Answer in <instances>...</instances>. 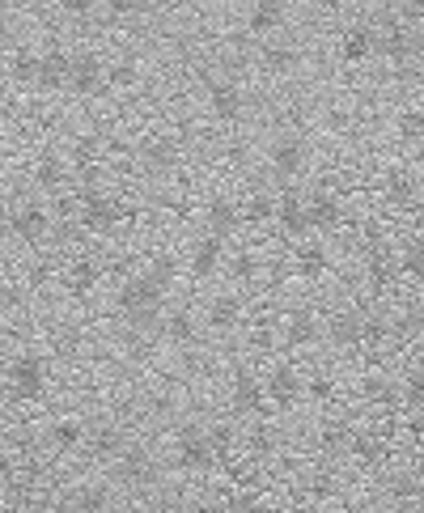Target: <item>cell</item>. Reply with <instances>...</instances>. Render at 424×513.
<instances>
[{
	"label": "cell",
	"mask_w": 424,
	"mask_h": 513,
	"mask_svg": "<svg viewBox=\"0 0 424 513\" xmlns=\"http://www.w3.org/2000/svg\"><path fill=\"white\" fill-rule=\"evenodd\" d=\"M306 208H310V229L314 234H331V229H340V221H344V204L331 196V191H310L306 196Z\"/></svg>",
	"instance_id": "cell-17"
},
{
	"label": "cell",
	"mask_w": 424,
	"mask_h": 513,
	"mask_svg": "<svg viewBox=\"0 0 424 513\" xmlns=\"http://www.w3.org/2000/svg\"><path fill=\"white\" fill-rule=\"evenodd\" d=\"M0 302H9V293H5V285H0Z\"/></svg>",
	"instance_id": "cell-52"
},
{
	"label": "cell",
	"mask_w": 424,
	"mask_h": 513,
	"mask_svg": "<svg viewBox=\"0 0 424 513\" xmlns=\"http://www.w3.org/2000/svg\"><path fill=\"white\" fill-rule=\"evenodd\" d=\"M403 403H408L412 412H424V369H412V374L403 378Z\"/></svg>",
	"instance_id": "cell-38"
},
{
	"label": "cell",
	"mask_w": 424,
	"mask_h": 513,
	"mask_svg": "<svg viewBox=\"0 0 424 513\" xmlns=\"http://www.w3.org/2000/svg\"><path fill=\"white\" fill-rule=\"evenodd\" d=\"M306 157H310V149H306L302 136H280L276 145H272V170H276V179L293 183L297 174L306 170Z\"/></svg>",
	"instance_id": "cell-14"
},
{
	"label": "cell",
	"mask_w": 424,
	"mask_h": 513,
	"mask_svg": "<svg viewBox=\"0 0 424 513\" xmlns=\"http://www.w3.org/2000/svg\"><path fill=\"white\" fill-rule=\"evenodd\" d=\"M73 196H77V221L81 229H90V234H106V229H115L128 221V212H123V204L115 196H106V191L94 183V179H81L73 187Z\"/></svg>",
	"instance_id": "cell-3"
},
{
	"label": "cell",
	"mask_w": 424,
	"mask_h": 513,
	"mask_svg": "<svg viewBox=\"0 0 424 513\" xmlns=\"http://www.w3.org/2000/svg\"><path fill=\"white\" fill-rule=\"evenodd\" d=\"M208 441H212V450H217V467H229V463H234V424H229V420H217V424H212V429H208Z\"/></svg>",
	"instance_id": "cell-30"
},
{
	"label": "cell",
	"mask_w": 424,
	"mask_h": 513,
	"mask_svg": "<svg viewBox=\"0 0 424 513\" xmlns=\"http://www.w3.org/2000/svg\"><path fill=\"white\" fill-rule=\"evenodd\" d=\"M348 450L357 454L361 463H378V458H382V441L374 433H352V446Z\"/></svg>",
	"instance_id": "cell-37"
},
{
	"label": "cell",
	"mask_w": 424,
	"mask_h": 513,
	"mask_svg": "<svg viewBox=\"0 0 424 513\" xmlns=\"http://www.w3.org/2000/svg\"><path fill=\"white\" fill-rule=\"evenodd\" d=\"M145 272H149L153 280H162V285H166V289L174 285V259H170V255H157V259L149 263V268H145Z\"/></svg>",
	"instance_id": "cell-45"
},
{
	"label": "cell",
	"mask_w": 424,
	"mask_h": 513,
	"mask_svg": "<svg viewBox=\"0 0 424 513\" xmlns=\"http://www.w3.org/2000/svg\"><path fill=\"white\" fill-rule=\"evenodd\" d=\"M140 162H145V170H153V174H166L174 162H179V157H174L170 140H153V145L140 149Z\"/></svg>",
	"instance_id": "cell-32"
},
{
	"label": "cell",
	"mask_w": 424,
	"mask_h": 513,
	"mask_svg": "<svg viewBox=\"0 0 424 513\" xmlns=\"http://www.w3.org/2000/svg\"><path fill=\"white\" fill-rule=\"evenodd\" d=\"M98 5H102V0H60V13L73 17V22H90Z\"/></svg>",
	"instance_id": "cell-44"
},
{
	"label": "cell",
	"mask_w": 424,
	"mask_h": 513,
	"mask_svg": "<svg viewBox=\"0 0 424 513\" xmlns=\"http://www.w3.org/2000/svg\"><path fill=\"white\" fill-rule=\"evenodd\" d=\"M162 335L170 344H179V348H187V344H196V314L191 310H170L166 314V323H162Z\"/></svg>",
	"instance_id": "cell-29"
},
{
	"label": "cell",
	"mask_w": 424,
	"mask_h": 513,
	"mask_svg": "<svg viewBox=\"0 0 424 513\" xmlns=\"http://www.w3.org/2000/svg\"><path fill=\"white\" fill-rule=\"evenodd\" d=\"M102 9L115 17V22H132V17H140V9H145V0H102Z\"/></svg>",
	"instance_id": "cell-42"
},
{
	"label": "cell",
	"mask_w": 424,
	"mask_h": 513,
	"mask_svg": "<svg viewBox=\"0 0 424 513\" xmlns=\"http://www.w3.org/2000/svg\"><path fill=\"white\" fill-rule=\"evenodd\" d=\"M208 111H212V119L217 123H234L246 115V94H242V85L234 81V77H212L208 81Z\"/></svg>",
	"instance_id": "cell-7"
},
{
	"label": "cell",
	"mask_w": 424,
	"mask_h": 513,
	"mask_svg": "<svg viewBox=\"0 0 424 513\" xmlns=\"http://www.w3.org/2000/svg\"><path fill=\"white\" fill-rule=\"evenodd\" d=\"M285 22V0H255L251 13H246V30L251 34H272Z\"/></svg>",
	"instance_id": "cell-24"
},
{
	"label": "cell",
	"mask_w": 424,
	"mask_h": 513,
	"mask_svg": "<svg viewBox=\"0 0 424 513\" xmlns=\"http://www.w3.org/2000/svg\"><path fill=\"white\" fill-rule=\"evenodd\" d=\"M242 221H255V225L276 221V200H268V196H251V204L242 208Z\"/></svg>",
	"instance_id": "cell-39"
},
{
	"label": "cell",
	"mask_w": 424,
	"mask_h": 513,
	"mask_svg": "<svg viewBox=\"0 0 424 513\" xmlns=\"http://www.w3.org/2000/svg\"><path fill=\"white\" fill-rule=\"evenodd\" d=\"M229 403H234L238 416H263L268 408V391H263V382L251 374V369H238L234 374V386H229Z\"/></svg>",
	"instance_id": "cell-10"
},
{
	"label": "cell",
	"mask_w": 424,
	"mask_h": 513,
	"mask_svg": "<svg viewBox=\"0 0 424 513\" xmlns=\"http://www.w3.org/2000/svg\"><path fill=\"white\" fill-rule=\"evenodd\" d=\"M204 221H208V234L229 238V234H234V229L242 225V208L229 200V196H212L208 208H204Z\"/></svg>",
	"instance_id": "cell-20"
},
{
	"label": "cell",
	"mask_w": 424,
	"mask_h": 513,
	"mask_svg": "<svg viewBox=\"0 0 424 513\" xmlns=\"http://www.w3.org/2000/svg\"><path fill=\"white\" fill-rule=\"evenodd\" d=\"M9 73H13V81L34 85V77H39V51H30V47L13 51V60H9Z\"/></svg>",
	"instance_id": "cell-34"
},
{
	"label": "cell",
	"mask_w": 424,
	"mask_h": 513,
	"mask_svg": "<svg viewBox=\"0 0 424 513\" xmlns=\"http://www.w3.org/2000/svg\"><path fill=\"white\" fill-rule=\"evenodd\" d=\"M174 463H179V471H187V475H204V471L217 467V450H212L204 424L187 420L183 429L174 433Z\"/></svg>",
	"instance_id": "cell-4"
},
{
	"label": "cell",
	"mask_w": 424,
	"mask_h": 513,
	"mask_svg": "<svg viewBox=\"0 0 424 513\" xmlns=\"http://www.w3.org/2000/svg\"><path fill=\"white\" fill-rule=\"evenodd\" d=\"M297 64H302V51L297 47H268L263 51V68H268V73H289Z\"/></svg>",
	"instance_id": "cell-35"
},
{
	"label": "cell",
	"mask_w": 424,
	"mask_h": 513,
	"mask_svg": "<svg viewBox=\"0 0 424 513\" xmlns=\"http://www.w3.org/2000/svg\"><path fill=\"white\" fill-rule=\"evenodd\" d=\"M293 268H297V276L318 280V276H327L331 255H327L318 242H302V246H297V255H293Z\"/></svg>",
	"instance_id": "cell-25"
},
{
	"label": "cell",
	"mask_w": 424,
	"mask_h": 513,
	"mask_svg": "<svg viewBox=\"0 0 424 513\" xmlns=\"http://www.w3.org/2000/svg\"><path fill=\"white\" fill-rule=\"evenodd\" d=\"M221 505H225V513H263V501L255 492H229Z\"/></svg>",
	"instance_id": "cell-41"
},
{
	"label": "cell",
	"mask_w": 424,
	"mask_h": 513,
	"mask_svg": "<svg viewBox=\"0 0 424 513\" xmlns=\"http://www.w3.org/2000/svg\"><path fill=\"white\" fill-rule=\"evenodd\" d=\"M395 276H399V255L395 251H386V246L378 242L374 251L365 255V280H369V289L374 293H386L395 285Z\"/></svg>",
	"instance_id": "cell-18"
},
{
	"label": "cell",
	"mask_w": 424,
	"mask_h": 513,
	"mask_svg": "<svg viewBox=\"0 0 424 513\" xmlns=\"http://www.w3.org/2000/svg\"><path fill=\"white\" fill-rule=\"evenodd\" d=\"M276 225L285 229L289 238H306L310 234V208H306V196L297 187H285L276 200Z\"/></svg>",
	"instance_id": "cell-11"
},
{
	"label": "cell",
	"mask_w": 424,
	"mask_h": 513,
	"mask_svg": "<svg viewBox=\"0 0 424 513\" xmlns=\"http://www.w3.org/2000/svg\"><path fill=\"white\" fill-rule=\"evenodd\" d=\"M111 480L128 492H140V497H149L162 480V467H157V458L149 446H140V441H128V446L119 450V458L111 463Z\"/></svg>",
	"instance_id": "cell-2"
},
{
	"label": "cell",
	"mask_w": 424,
	"mask_h": 513,
	"mask_svg": "<svg viewBox=\"0 0 424 513\" xmlns=\"http://www.w3.org/2000/svg\"><path fill=\"white\" fill-rule=\"evenodd\" d=\"M327 335H331V344H340V348H361V314H331V323H327Z\"/></svg>",
	"instance_id": "cell-27"
},
{
	"label": "cell",
	"mask_w": 424,
	"mask_h": 513,
	"mask_svg": "<svg viewBox=\"0 0 424 513\" xmlns=\"http://www.w3.org/2000/svg\"><path fill=\"white\" fill-rule=\"evenodd\" d=\"M68 174H73V170H68L64 157L47 149V153H39V162H34V187L51 191V196H60V191L68 187Z\"/></svg>",
	"instance_id": "cell-19"
},
{
	"label": "cell",
	"mask_w": 424,
	"mask_h": 513,
	"mask_svg": "<svg viewBox=\"0 0 424 513\" xmlns=\"http://www.w3.org/2000/svg\"><path fill=\"white\" fill-rule=\"evenodd\" d=\"M361 395H365L369 403H391V382H386L382 374H369V378L361 382Z\"/></svg>",
	"instance_id": "cell-43"
},
{
	"label": "cell",
	"mask_w": 424,
	"mask_h": 513,
	"mask_svg": "<svg viewBox=\"0 0 424 513\" xmlns=\"http://www.w3.org/2000/svg\"><path fill=\"white\" fill-rule=\"evenodd\" d=\"M5 378H9L13 399H22V403H39L47 395V361L39 357V352H30V348L17 352V357L9 361Z\"/></svg>",
	"instance_id": "cell-5"
},
{
	"label": "cell",
	"mask_w": 424,
	"mask_h": 513,
	"mask_svg": "<svg viewBox=\"0 0 424 513\" xmlns=\"http://www.w3.org/2000/svg\"><path fill=\"white\" fill-rule=\"evenodd\" d=\"M106 85H111V68H106V60L98 56V51L94 47L73 51V68H68V94L98 98Z\"/></svg>",
	"instance_id": "cell-6"
},
{
	"label": "cell",
	"mask_w": 424,
	"mask_h": 513,
	"mask_svg": "<svg viewBox=\"0 0 424 513\" xmlns=\"http://www.w3.org/2000/svg\"><path fill=\"white\" fill-rule=\"evenodd\" d=\"M68 68H73V51L64 47H43L39 51V77H34V85L39 90H68Z\"/></svg>",
	"instance_id": "cell-15"
},
{
	"label": "cell",
	"mask_w": 424,
	"mask_h": 513,
	"mask_svg": "<svg viewBox=\"0 0 424 513\" xmlns=\"http://www.w3.org/2000/svg\"><path fill=\"white\" fill-rule=\"evenodd\" d=\"M386 200L399 204V208H408V204L420 200V183L412 179V174H391V179H386Z\"/></svg>",
	"instance_id": "cell-31"
},
{
	"label": "cell",
	"mask_w": 424,
	"mask_h": 513,
	"mask_svg": "<svg viewBox=\"0 0 424 513\" xmlns=\"http://www.w3.org/2000/svg\"><path fill=\"white\" fill-rule=\"evenodd\" d=\"M98 280H102V268H98L94 255H77L73 263H68V289H73L77 297H90L98 289Z\"/></svg>",
	"instance_id": "cell-23"
},
{
	"label": "cell",
	"mask_w": 424,
	"mask_h": 513,
	"mask_svg": "<svg viewBox=\"0 0 424 513\" xmlns=\"http://www.w3.org/2000/svg\"><path fill=\"white\" fill-rule=\"evenodd\" d=\"M229 276H234L238 285H255V280H259V259L251 251L234 255V263H229Z\"/></svg>",
	"instance_id": "cell-36"
},
{
	"label": "cell",
	"mask_w": 424,
	"mask_h": 513,
	"mask_svg": "<svg viewBox=\"0 0 424 513\" xmlns=\"http://www.w3.org/2000/svg\"><path fill=\"white\" fill-rule=\"evenodd\" d=\"M132 81H136V68L132 64H115L111 68V85H119V90H128Z\"/></svg>",
	"instance_id": "cell-47"
},
{
	"label": "cell",
	"mask_w": 424,
	"mask_h": 513,
	"mask_svg": "<svg viewBox=\"0 0 424 513\" xmlns=\"http://www.w3.org/2000/svg\"><path fill=\"white\" fill-rule=\"evenodd\" d=\"M204 323L217 331V335H229L238 323H242V302L234 293H221V297H212L208 302V314H204Z\"/></svg>",
	"instance_id": "cell-22"
},
{
	"label": "cell",
	"mask_w": 424,
	"mask_h": 513,
	"mask_svg": "<svg viewBox=\"0 0 424 513\" xmlns=\"http://www.w3.org/2000/svg\"><path fill=\"white\" fill-rule=\"evenodd\" d=\"M166 285L162 280H153L149 272H136L128 276L119 285L115 293V310L123 318V327L136 331V335H153V331H162L166 323Z\"/></svg>",
	"instance_id": "cell-1"
},
{
	"label": "cell",
	"mask_w": 424,
	"mask_h": 513,
	"mask_svg": "<svg viewBox=\"0 0 424 513\" xmlns=\"http://www.w3.org/2000/svg\"><path fill=\"white\" fill-rule=\"evenodd\" d=\"M318 340V318L310 310H297L285 318V348H306Z\"/></svg>",
	"instance_id": "cell-28"
},
{
	"label": "cell",
	"mask_w": 424,
	"mask_h": 513,
	"mask_svg": "<svg viewBox=\"0 0 424 513\" xmlns=\"http://www.w3.org/2000/svg\"><path fill=\"white\" fill-rule=\"evenodd\" d=\"M47 446L60 450V454L81 450L85 446V424H77V420H51L47 424Z\"/></svg>",
	"instance_id": "cell-26"
},
{
	"label": "cell",
	"mask_w": 424,
	"mask_h": 513,
	"mask_svg": "<svg viewBox=\"0 0 424 513\" xmlns=\"http://www.w3.org/2000/svg\"><path fill=\"white\" fill-rule=\"evenodd\" d=\"M187 513H225V505H221V501H196Z\"/></svg>",
	"instance_id": "cell-49"
},
{
	"label": "cell",
	"mask_w": 424,
	"mask_h": 513,
	"mask_svg": "<svg viewBox=\"0 0 424 513\" xmlns=\"http://www.w3.org/2000/svg\"><path fill=\"white\" fill-rule=\"evenodd\" d=\"M399 272L408 276V280H420V285H424V238H412L399 251Z\"/></svg>",
	"instance_id": "cell-33"
},
{
	"label": "cell",
	"mask_w": 424,
	"mask_h": 513,
	"mask_svg": "<svg viewBox=\"0 0 424 513\" xmlns=\"http://www.w3.org/2000/svg\"><path fill=\"white\" fill-rule=\"evenodd\" d=\"M56 513H115L111 484H77V488H68L64 501L56 505Z\"/></svg>",
	"instance_id": "cell-8"
},
{
	"label": "cell",
	"mask_w": 424,
	"mask_h": 513,
	"mask_svg": "<svg viewBox=\"0 0 424 513\" xmlns=\"http://www.w3.org/2000/svg\"><path fill=\"white\" fill-rule=\"evenodd\" d=\"M9 234L17 242H26V246H39L47 234H51V212L43 204H22V208H13V229Z\"/></svg>",
	"instance_id": "cell-12"
},
{
	"label": "cell",
	"mask_w": 424,
	"mask_h": 513,
	"mask_svg": "<svg viewBox=\"0 0 424 513\" xmlns=\"http://www.w3.org/2000/svg\"><path fill=\"white\" fill-rule=\"evenodd\" d=\"M378 51H382V47H378V30H374V26L357 22V26L344 30V39H340V60H344V64H365V60H374Z\"/></svg>",
	"instance_id": "cell-16"
},
{
	"label": "cell",
	"mask_w": 424,
	"mask_h": 513,
	"mask_svg": "<svg viewBox=\"0 0 424 513\" xmlns=\"http://www.w3.org/2000/svg\"><path fill=\"white\" fill-rule=\"evenodd\" d=\"M221 255H225V238H217V234H204L196 246H191V276H196V280L217 276V268H221Z\"/></svg>",
	"instance_id": "cell-21"
},
{
	"label": "cell",
	"mask_w": 424,
	"mask_h": 513,
	"mask_svg": "<svg viewBox=\"0 0 424 513\" xmlns=\"http://www.w3.org/2000/svg\"><path fill=\"white\" fill-rule=\"evenodd\" d=\"M263 391H268V403L272 408H293L297 399H302V391H306V378L297 374L293 365H272L268 369V378H263Z\"/></svg>",
	"instance_id": "cell-9"
},
{
	"label": "cell",
	"mask_w": 424,
	"mask_h": 513,
	"mask_svg": "<svg viewBox=\"0 0 424 513\" xmlns=\"http://www.w3.org/2000/svg\"><path fill=\"white\" fill-rule=\"evenodd\" d=\"M310 395L327 403V399L335 395V382H331V378H314V382H310Z\"/></svg>",
	"instance_id": "cell-48"
},
{
	"label": "cell",
	"mask_w": 424,
	"mask_h": 513,
	"mask_svg": "<svg viewBox=\"0 0 424 513\" xmlns=\"http://www.w3.org/2000/svg\"><path fill=\"white\" fill-rule=\"evenodd\" d=\"M399 132H403V136H408V140L424 136V111H408V115H403V123H399Z\"/></svg>",
	"instance_id": "cell-46"
},
{
	"label": "cell",
	"mask_w": 424,
	"mask_h": 513,
	"mask_svg": "<svg viewBox=\"0 0 424 513\" xmlns=\"http://www.w3.org/2000/svg\"><path fill=\"white\" fill-rule=\"evenodd\" d=\"M9 229H13V208L0 200V234H9Z\"/></svg>",
	"instance_id": "cell-50"
},
{
	"label": "cell",
	"mask_w": 424,
	"mask_h": 513,
	"mask_svg": "<svg viewBox=\"0 0 424 513\" xmlns=\"http://www.w3.org/2000/svg\"><path fill=\"white\" fill-rule=\"evenodd\" d=\"M272 446H276L272 424H268V420H259L255 429H251V454H255V458H268V454H272Z\"/></svg>",
	"instance_id": "cell-40"
},
{
	"label": "cell",
	"mask_w": 424,
	"mask_h": 513,
	"mask_svg": "<svg viewBox=\"0 0 424 513\" xmlns=\"http://www.w3.org/2000/svg\"><path fill=\"white\" fill-rule=\"evenodd\" d=\"M289 513H318V509H314V505H293Z\"/></svg>",
	"instance_id": "cell-51"
},
{
	"label": "cell",
	"mask_w": 424,
	"mask_h": 513,
	"mask_svg": "<svg viewBox=\"0 0 424 513\" xmlns=\"http://www.w3.org/2000/svg\"><path fill=\"white\" fill-rule=\"evenodd\" d=\"M420 200H424V187H420Z\"/></svg>",
	"instance_id": "cell-53"
},
{
	"label": "cell",
	"mask_w": 424,
	"mask_h": 513,
	"mask_svg": "<svg viewBox=\"0 0 424 513\" xmlns=\"http://www.w3.org/2000/svg\"><path fill=\"white\" fill-rule=\"evenodd\" d=\"M123 446H128V433H123L119 424H111V420H102V424H94V429H85V454H90L94 463H115Z\"/></svg>",
	"instance_id": "cell-13"
}]
</instances>
